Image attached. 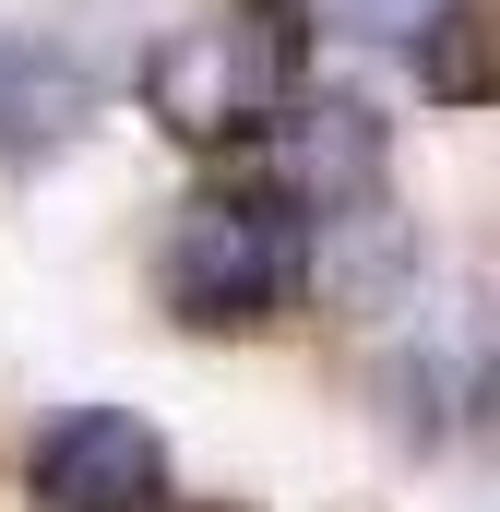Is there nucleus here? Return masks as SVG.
<instances>
[{
	"label": "nucleus",
	"instance_id": "1",
	"mask_svg": "<svg viewBox=\"0 0 500 512\" xmlns=\"http://www.w3.org/2000/svg\"><path fill=\"white\" fill-rule=\"evenodd\" d=\"M298 60H310V12L298 0H227L203 24H167L143 60H131V96L167 143H250V131L286 120L298 96Z\"/></svg>",
	"mask_w": 500,
	"mask_h": 512
},
{
	"label": "nucleus",
	"instance_id": "2",
	"mask_svg": "<svg viewBox=\"0 0 500 512\" xmlns=\"http://www.w3.org/2000/svg\"><path fill=\"white\" fill-rule=\"evenodd\" d=\"M298 274H310V215H298L286 191H203V203H179L167 239H155V298H167V322H191V334H250V322H274V310L298 298Z\"/></svg>",
	"mask_w": 500,
	"mask_h": 512
},
{
	"label": "nucleus",
	"instance_id": "3",
	"mask_svg": "<svg viewBox=\"0 0 500 512\" xmlns=\"http://www.w3.org/2000/svg\"><path fill=\"white\" fill-rule=\"evenodd\" d=\"M36 512H155L167 501V441L131 405H72L36 453H24Z\"/></svg>",
	"mask_w": 500,
	"mask_h": 512
},
{
	"label": "nucleus",
	"instance_id": "4",
	"mask_svg": "<svg viewBox=\"0 0 500 512\" xmlns=\"http://www.w3.org/2000/svg\"><path fill=\"white\" fill-rule=\"evenodd\" d=\"M274 191L310 215V227H346L381 203V120L358 96H286L274 120Z\"/></svg>",
	"mask_w": 500,
	"mask_h": 512
},
{
	"label": "nucleus",
	"instance_id": "5",
	"mask_svg": "<svg viewBox=\"0 0 500 512\" xmlns=\"http://www.w3.org/2000/svg\"><path fill=\"white\" fill-rule=\"evenodd\" d=\"M96 96H108V60H84L60 24H24L0 48V167H48L96 120Z\"/></svg>",
	"mask_w": 500,
	"mask_h": 512
},
{
	"label": "nucleus",
	"instance_id": "6",
	"mask_svg": "<svg viewBox=\"0 0 500 512\" xmlns=\"http://www.w3.org/2000/svg\"><path fill=\"white\" fill-rule=\"evenodd\" d=\"M417 84L453 108H500V0H429L417 24Z\"/></svg>",
	"mask_w": 500,
	"mask_h": 512
},
{
	"label": "nucleus",
	"instance_id": "7",
	"mask_svg": "<svg viewBox=\"0 0 500 512\" xmlns=\"http://www.w3.org/2000/svg\"><path fill=\"white\" fill-rule=\"evenodd\" d=\"M155 512H227V501H155Z\"/></svg>",
	"mask_w": 500,
	"mask_h": 512
}]
</instances>
